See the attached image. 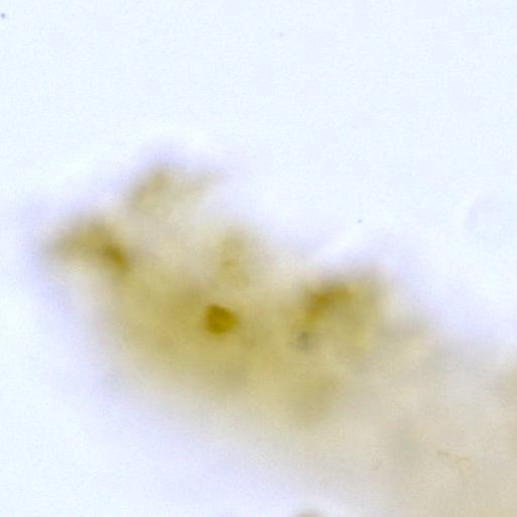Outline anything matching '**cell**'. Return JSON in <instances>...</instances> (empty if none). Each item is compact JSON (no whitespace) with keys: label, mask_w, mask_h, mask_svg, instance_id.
<instances>
[{"label":"cell","mask_w":517,"mask_h":517,"mask_svg":"<svg viewBox=\"0 0 517 517\" xmlns=\"http://www.w3.org/2000/svg\"><path fill=\"white\" fill-rule=\"evenodd\" d=\"M260 26L272 32H286L291 27V21L285 16H264L260 20Z\"/></svg>","instance_id":"6da1fadb"},{"label":"cell","mask_w":517,"mask_h":517,"mask_svg":"<svg viewBox=\"0 0 517 517\" xmlns=\"http://www.w3.org/2000/svg\"><path fill=\"white\" fill-rule=\"evenodd\" d=\"M387 69L391 76L396 75V74L401 72V69H403L402 64V56L401 52L397 48H390L387 52Z\"/></svg>","instance_id":"7a4b0ae2"},{"label":"cell","mask_w":517,"mask_h":517,"mask_svg":"<svg viewBox=\"0 0 517 517\" xmlns=\"http://www.w3.org/2000/svg\"><path fill=\"white\" fill-rule=\"evenodd\" d=\"M367 45L374 49H381L386 47L388 43V38L385 33L380 31H373L370 32L366 37Z\"/></svg>","instance_id":"3957f363"},{"label":"cell","mask_w":517,"mask_h":517,"mask_svg":"<svg viewBox=\"0 0 517 517\" xmlns=\"http://www.w3.org/2000/svg\"><path fill=\"white\" fill-rule=\"evenodd\" d=\"M275 59V49L274 46L270 43L264 44L260 46L258 52V60L262 64H271Z\"/></svg>","instance_id":"277c9868"},{"label":"cell","mask_w":517,"mask_h":517,"mask_svg":"<svg viewBox=\"0 0 517 517\" xmlns=\"http://www.w3.org/2000/svg\"><path fill=\"white\" fill-rule=\"evenodd\" d=\"M290 59L293 64H304L308 60V52L305 48L302 47L295 48L290 53Z\"/></svg>","instance_id":"5b68a950"},{"label":"cell","mask_w":517,"mask_h":517,"mask_svg":"<svg viewBox=\"0 0 517 517\" xmlns=\"http://www.w3.org/2000/svg\"><path fill=\"white\" fill-rule=\"evenodd\" d=\"M256 37H257V41H258L259 46H261V45H264V44H268V43H270L273 40L274 32H272L270 30H267V29L260 28V30L258 32H256Z\"/></svg>","instance_id":"8992f818"},{"label":"cell","mask_w":517,"mask_h":517,"mask_svg":"<svg viewBox=\"0 0 517 517\" xmlns=\"http://www.w3.org/2000/svg\"><path fill=\"white\" fill-rule=\"evenodd\" d=\"M245 42L247 44V46L251 47V48H254V47H257L259 46L258 44V41H257V37H256V33H249L248 35H246L245 37Z\"/></svg>","instance_id":"52a82bcc"},{"label":"cell","mask_w":517,"mask_h":517,"mask_svg":"<svg viewBox=\"0 0 517 517\" xmlns=\"http://www.w3.org/2000/svg\"><path fill=\"white\" fill-rule=\"evenodd\" d=\"M245 12L250 16H257L259 13L258 3H247V6L245 7Z\"/></svg>","instance_id":"ba28073f"}]
</instances>
